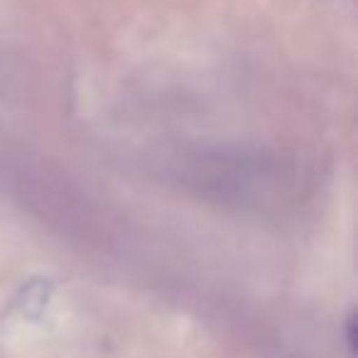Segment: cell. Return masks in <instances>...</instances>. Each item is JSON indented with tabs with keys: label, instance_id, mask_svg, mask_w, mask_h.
Listing matches in <instances>:
<instances>
[{
	"label": "cell",
	"instance_id": "6da1fadb",
	"mask_svg": "<svg viewBox=\"0 0 358 358\" xmlns=\"http://www.w3.org/2000/svg\"><path fill=\"white\" fill-rule=\"evenodd\" d=\"M346 338H348V348L351 353H356V314H351L346 322Z\"/></svg>",
	"mask_w": 358,
	"mask_h": 358
}]
</instances>
